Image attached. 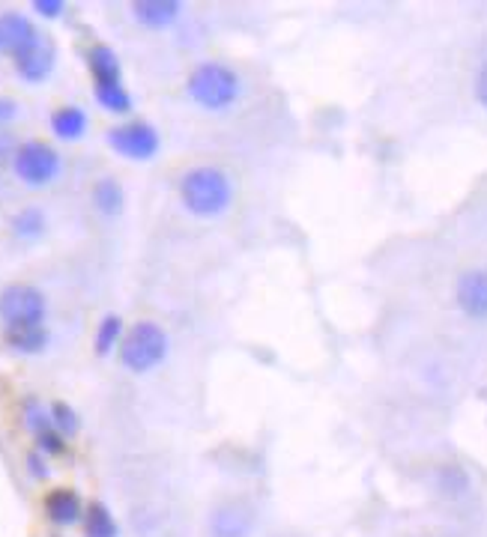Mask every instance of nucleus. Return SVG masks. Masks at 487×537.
<instances>
[{"label":"nucleus","mask_w":487,"mask_h":537,"mask_svg":"<svg viewBox=\"0 0 487 537\" xmlns=\"http://www.w3.org/2000/svg\"><path fill=\"white\" fill-rule=\"evenodd\" d=\"M132 15L141 27L165 30V27L177 24V18L183 15V6L177 0H138V3H132Z\"/></svg>","instance_id":"10"},{"label":"nucleus","mask_w":487,"mask_h":537,"mask_svg":"<svg viewBox=\"0 0 487 537\" xmlns=\"http://www.w3.org/2000/svg\"><path fill=\"white\" fill-rule=\"evenodd\" d=\"M45 311V296L30 284H9L0 293V320L6 326H39Z\"/></svg>","instance_id":"5"},{"label":"nucleus","mask_w":487,"mask_h":537,"mask_svg":"<svg viewBox=\"0 0 487 537\" xmlns=\"http://www.w3.org/2000/svg\"><path fill=\"white\" fill-rule=\"evenodd\" d=\"M6 344L21 356H36L48 347V329L39 326H6Z\"/></svg>","instance_id":"14"},{"label":"nucleus","mask_w":487,"mask_h":537,"mask_svg":"<svg viewBox=\"0 0 487 537\" xmlns=\"http://www.w3.org/2000/svg\"><path fill=\"white\" fill-rule=\"evenodd\" d=\"M87 126H90L87 114H84L81 108H75V105L57 108V111L51 114V132H54L60 141H78V138H84Z\"/></svg>","instance_id":"15"},{"label":"nucleus","mask_w":487,"mask_h":537,"mask_svg":"<svg viewBox=\"0 0 487 537\" xmlns=\"http://www.w3.org/2000/svg\"><path fill=\"white\" fill-rule=\"evenodd\" d=\"M15 117H18V102L0 96V123H9V120H15Z\"/></svg>","instance_id":"24"},{"label":"nucleus","mask_w":487,"mask_h":537,"mask_svg":"<svg viewBox=\"0 0 487 537\" xmlns=\"http://www.w3.org/2000/svg\"><path fill=\"white\" fill-rule=\"evenodd\" d=\"M93 203L102 215H120L123 212V203H126V194L120 188V182L111 177L99 179L93 185Z\"/></svg>","instance_id":"16"},{"label":"nucleus","mask_w":487,"mask_h":537,"mask_svg":"<svg viewBox=\"0 0 487 537\" xmlns=\"http://www.w3.org/2000/svg\"><path fill=\"white\" fill-rule=\"evenodd\" d=\"M45 514L54 526H75L84 517V505L75 490H51L45 496Z\"/></svg>","instance_id":"11"},{"label":"nucleus","mask_w":487,"mask_h":537,"mask_svg":"<svg viewBox=\"0 0 487 537\" xmlns=\"http://www.w3.org/2000/svg\"><path fill=\"white\" fill-rule=\"evenodd\" d=\"M108 144L114 153H120L123 159L132 162H150L159 153V132L144 123V120H132L123 126H114L108 132Z\"/></svg>","instance_id":"6"},{"label":"nucleus","mask_w":487,"mask_h":537,"mask_svg":"<svg viewBox=\"0 0 487 537\" xmlns=\"http://www.w3.org/2000/svg\"><path fill=\"white\" fill-rule=\"evenodd\" d=\"M6 153L15 156V150H12V138H9V135H0V159H3Z\"/></svg>","instance_id":"27"},{"label":"nucleus","mask_w":487,"mask_h":537,"mask_svg":"<svg viewBox=\"0 0 487 537\" xmlns=\"http://www.w3.org/2000/svg\"><path fill=\"white\" fill-rule=\"evenodd\" d=\"M180 200L198 218H219L234 203V179L216 165H198L180 179Z\"/></svg>","instance_id":"1"},{"label":"nucleus","mask_w":487,"mask_h":537,"mask_svg":"<svg viewBox=\"0 0 487 537\" xmlns=\"http://www.w3.org/2000/svg\"><path fill=\"white\" fill-rule=\"evenodd\" d=\"M12 171L24 185L42 188V185H48L51 179H57V174H60V156L45 141H24V144L15 147Z\"/></svg>","instance_id":"4"},{"label":"nucleus","mask_w":487,"mask_h":537,"mask_svg":"<svg viewBox=\"0 0 487 537\" xmlns=\"http://www.w3.org/2000/svg\"><path fill=\"white\" fill-rule=\"evenodd\" d=\"M27 463H30V469H33V475H36V478H45V475H48V472H45V466H42V460H39L36 454H33Z\"/></svg>","instance_id":"26"},{"label":"nucleus","mask_w":487,"mask_h":537,"mask_svg":"<svg viewBox=\"0 0 487 537\" xmlns=\"http://www.w3.org/2000/svg\"><path fill=\"white\" fill-rule=\"evenodd\" d=\"M33 9H36V15H42V18H60L63 9H66V3H63V0H36Z\"/></svg>","instance_id":"23"},{"label":"nucleus","mask_w":487,"mask_h":537,"mask_svg":"<svg viewBox=\"0 0 487 537\" xmlns=\"http://www.w3.org/2000/svg\"><path fill=\"white\" fill-rule=\"evenodd\" d=\"M81 523H84V535L87 537H117V523H114L111 511L99 502L87 505Z\"/></svg>","instance_id":"17"},{"label":"nucleus","mask_w":487,"mask_h":537,"mask_svg":"<svg viewBox=\"0 0 487 537\" xmlns=\"http://www.w3.org/2000/svg\"><path fill=\"white\" fill-rule=\"evenodd\" d=\"M36 39H39V33H36L33 21L27 15H21V12H3L0 15V51H9L12 57H18Z\"/></svg>","instance_id":"8"},{"label":"nucleus","mask_w":487,"mask_h":537,"mask_svg":"<svg viewBox=\"0 0 487 537\" xmlns=\"http://www.w3.org/2000/svg\"><path fill=\"white\" fill-rule=\"evenodd\" d=\"M36 445H39V451H42V454H54V457H57V454H63V448H66V445H63V436H60L54 427H51V430L36 433Z\"/></svg>","instance_id":"22"},{"label":"nucleus","mask_w":487,"mask_h":537,"mask_svg":"<svg viewBox=\"0 0 487 537\" xmlns=\"http://www.w3.org/2000/svg\"><path fill=\"white\" fill-rule=\"evenodd\" d=\"M248 532H251V514L240 502L222 505L213 514V523H210V535L213 537H248Z\"/></svg>","instance_id":"12"},{"label":"nucleus","mask_w":487,"mask_h":537,"mask_svg":"<svg viewBox=\"0 0 487 537\" xmlns=\"http://www.w3.org/2000/svg\"><path fill=\"white\" fill-rule=\"evenodd\" d=\"M189 99L204 108V111H228L237 105L240 93H243V84H240V75L225 66V63H201L195 66V72L189 75Z\"/></svg>","instance_id":"2"},{"label":"nucleus","mask_w":487,"mask_h":537,"mask_svg":"<svg viewBox=\"0 0 487 537\" xmlns=\"http://www.w3.org/2000/svg\"><path fill=\"white\" fill-rule=\"evenodd\" d=\"M87 66H90V75H93V84L102 87V84H123V72H120V60L117 54L108 48V45H93L87 51Z\"/></svg>","instance_id":"13"},{"label":"nucleus","mask_w":487,"mask_h":537,"mask_svg":"<svg viewBox=\"0 0 487 537\" xmlns=\"http://www.w3.org/2000/svg\"><path fill=\"white\" fill-rule=\"evenodd\" d=\"M15 60V72L27 81V84H39V81H45L48 75H51V69H54V45L45 39V36H39L27 51H21L18 57H12Z\"/></svg>","instance_id":"7"},{"label":"nucleus","mask_w":487,"mask_h":537,"mask_svg":"<svg viewBox=\"0 0 487 537\" xmlns=\"http://www.w3.org/2000/svg\"><path fill=\"white\" fill-rule=\"evenodd\" d=\"M12 230L18 239H39L45 233V212L39 206H24L12 218Z\"/></svg>","instance_id":"18"},{"label":"nucleus","mask_w":487,"mask_h":537,"mask_svg":"<svg viewBox=\"0 0 487 537\" xmlns=\"http://www.w3.org/2000/svg\"><path fill=\"white\" fill-rule=\"evenodd\" d=\"M476 96H479V102L487 108V66H482V72H479V78H476Z\"/></svg>","instance_id":"25"},{"label":"nucleus","mask_w":487,"mask_h":537,"mask_svg":"<svg viewBox=\"0 0 487 537\" xmlns=\"http://www.w3.org/2000/svg\"><path fill=\"white\" fill-rule=\"evenodd\" d=\"M455 296H458V305L464 314L476 317V320H485L487 317V272L482 269H473V272H464L458 278V287H455Z\"/></svg>","instance_id":"9"},{"label":"nucleus","mask_w":487,"mask_h":537,"mask_svg":"<svg viewBox=\"0 0 487 537\" xmlns=\"http://www.w3.org/2000/svg\"><path fill=\"white\" fill-rule=\"evenodd\" d=\"M96 102L111 111V114H129L132 111V96L123 84H102L96 87Z\"/></svg>","instance_id":"19"},{"label":"nucleus","mask_w":487,"mask_h":537,"mask_svg":"<svg viewBox=\"0 0 487 537\" xmlns=\"http://www.w3.org/2000/svg\"><path fill=\"white\" fill-rule=\"evenodd\" d=\"M48 415H51V427H54L60 436H69V433L78 430V415H75V409H72L69 403H63V400L54 403Z\"/></svg>","instance_id":"21"},{"label":"nucleus","mask_w":487,"mask_h":537,"mask_svg":"<svg viewBox=\"0 0 487 537\" xmlns=\"http://www.w3.org/2000/svg\"><path fill=\"white\" fill-rule=\"evenodd\" d=\"M168 356V335L159 323H135L120 341V361L132 373H150Z\"/></svg>","instance_id":"3"},{"label":"nucleus","mask_w":487,"mask_h":537,"mask_svg":"<svg viewBox=\"0 0 487 537\" xmlns=\"http://www.w3.org/2000/svg\"><path fill=\"white\" fill-rule=\"evenodd\" d=\"M123 341V320L108 314L96 329V356H108Z\"/></svg>","instance_id":"20"}]
</instances>
